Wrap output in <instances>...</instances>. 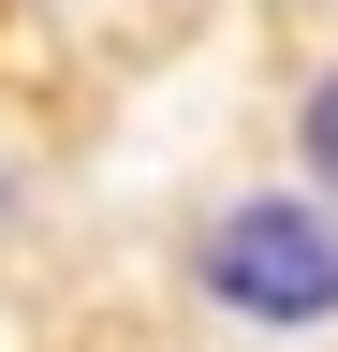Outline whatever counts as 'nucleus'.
<instances>
[{
    "label": "nucleus",
    "instance_id": "f03ea898",
    "mask_svg": "<svg viewBox=\"0 0 338 352\" xmlns=\"http://www.w3.org/2000/svg\"><path fill=\"white\" fill-rule=\"evenodd\" d=\"M309 176H324V191H338V74L309 88Z\"/></svg>",
    "mask_w": 338,
    "mask_h": 352
},
{
    "label": "nucleus",
    "instance_id": "f257e3e1",
    "mask_svg": "<svg viewBox=\"0 0 338 352\" xmlns=\"http://www.w3.org/2000/svg\"><path fill=\"white\" fill-rule=\"evenodd\" d=\"M206 294L250 323H338V220L309 206H235L206 235Z\"/></svg>",
    "mask_w": 338,
    "mask_h": 352
}]
</instances>
